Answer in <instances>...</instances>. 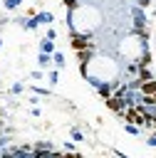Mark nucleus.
Returning <instances> with one entry per match:
<instances>
[{"instance_id":"12","label":"nucleus","mask_w":156,"mask_h":158,"mask_svg":"<svg viewBox=\"0 0 156 158\" xmlns=\"http://www.w3.org/2000/svg\"><path fill=\"white\" fill-rule=\"evenodd\" d=\"M126 131H129V133H139V128H136L134 123H126Z\"/></svg>"},{"instance_id":"15","label":"nucleus","mask_w":156,"mask_h":158,"mask_svg":"<svg viewBox=\"0 0 156 158\" xmlns=\"http://www.w3.org/2000/svg\"><path fill=\"white\" fill-rule=\"evenodd\" d=\"M149 2H151V0H139V5H141V7H146Z\"/></svg>"},{"instance_id":"16","label":"nucleus","mask_w":156,"mask_h":158,"mask_svg":"<svg viewBox=\"0 0 156 158\" xmlns=\"http://www.w3.org/2000/svg\"><path fill=\"white\" fill-rule=\"evenodd\" d=\"M0 146H5V138H0Z\"/></svg>"},{"instance_id":"9","label":"nucleus","mask_w":156,"mask_h":158,"mask_svg":"<svg viewBox=\"0 0 156 158\" xmlns=\"http://www.w3.org/2000/svg\"><path fill=\"white\" fill-rule=\"evenodd\" d=\"M54 64H57V67H64V57H62V52H54Z\"/></svg>"},{"instance_id":"4","label":"nucleus","mask_w":156,"mask_h":158,"mask_svg":"<svg viewBox=\"0 0 156 158\" xmlns=\"http://www.w3.org/2000/svg\"><path fill=\"white\" fill-rule=\"evenodd\" d=\"M134 17H136V27H139V30H141V27H144V12H141V10H139V7H136V10H134Z\"/></svg>"},{"instance_id":"5","label":"nucleus","mask_w":156,"mask_h":158,"mask_svg":"<svg viewBox=\"0 0 156 158\" xmlns=\"http://www.w3.org/2000/svg\"><path fill=\"white\" fill-rule=\"evenodd\" d=\"M37 62H40V67H50V62H52V57H50V54H45V52H42V54H40V57H37Z\"/></svg>"},{"instance_id":"2","label":"nucleus","mask_w":156,"mask_h":158,"mask_svg":"<svg viewBox=\"0 0 156 158\" xmlns=\"http://www.w3.org/2000/svg\"><path fill=\"white\" fill-rule=\"evenodd\" d=\"M141 91H144V96L156 94V81H154V79H151V81H141Z\"/></svg>"},{"instance_id":"3","label":"nucleus","mask_w":156,"mask_h":158,"mask_svg":"<svg viewBox=\"0 0 156 158\" xmlns=\"http://www.w3.org/2000/svg\"><path fill=\"white\" fill-rule=\"evenodd\" d=\"M35 20H37V25H50L52 22V12H40Z\"/></svg>"},{"instance_id":"8","label":"nucleus","mask_w":156,"mask_h":158,"mask_svg":"<svg viewBox=\"0 0 156 158\" xmlns=\"http://www.w3.org/2000/svg\"><path fill=\"white\" fill-rule=\"evenodd\" d=\"M22 27H27V30H35V27H37V20H35V17H32V20H25V22H22Z\"/></svg>"},{"instance_id":"6","label":"nucleus","mask_w":156,"mask_h":158,"mask_svg":"<svg viewBox=\"0 0 156 158\" xmlns=\"http://www.w3.org/2000/svg\"><path fill=\"white\" fill-rule=\"evenodd\" d=\"M97 89L102 91V96H104V99H109V96H111V86H109V84H99Z\"/></svg>"},{"instance_id":"13","label":"nucleus","mask_w":156,"mask_h":158,"mask_svg":"<svg viewBox=\"0 0 156 158\" xmlns=\"http://www.w3.org/2000/svg\"><path fill=\"white\" fill-rule=\"evenodd\" d=\"M64 5L67 7H77V0H64Z\"/></svg>"},{"instance_id":"7","label":"nucleus","mask_w":156,"mask_h":158,"mask_svg":"<svg viewBox=\"0 0 156 158\" xmlns=\"http://www.w3.org/2000/svg\"><path fill=\"white\" fill-rule=\"evenodd\" d=\"M52 49H54V44H52V40H42V52H45V54H50Z\"/></svg>"},{"instance_id":"11","label":"nucleus","mask_w":156,"mask_h":158,"mask_svg":"<svg viewBox=\"0 0 156 158\" xmlns=\"http://www.w3.org/2000/svg\"><path fill=\"white\" fill-rule=\"evenodd\" d=\"M20 5V0H5V7L7 10H12V7H17Z\"/></svg>"},{"instance_id":"10","label":"nucleus","mask_w":156,"mask_h":158,"mask_svg":"<svg viewBox=\"0 0 156 158\" xmlns=\"http://www.w3.org/2000/svg\"><path fill=\"white\" fill-rule=\"evenodd\" d=\"M72 138H74V141H84V136H82V131H77V128H72Z\"/></svg>"},{"instance_id":"14","label":"nucleus","mask_w":156,"mask_h":158,"mask_svg":"<svg viewBox=\"0 0 156 158\" xmlns=\"http://www.w3.org/2000/svg\"><path fill=\"white\" fill-rule=\"evenodd\" d=\"M146 143H149V146H156V133H154L151 138H146Z\"/></svg>"},{"instance_id":"1","label":"nucleus","mask_w":156,"mask_h":158,"mask_svg":"<svg viewBox=\"0 0 156 158\" xmlns=\"http://www.w3.org/2000/svg\"><path fill=\"white\" fill-rule=\"evenodd\" d=\"M72 47L74 49H92V40H89V35H72Z\"/></svg>"}]
</instances>
